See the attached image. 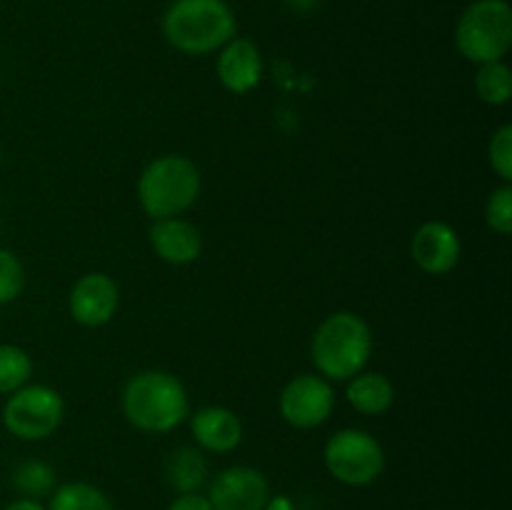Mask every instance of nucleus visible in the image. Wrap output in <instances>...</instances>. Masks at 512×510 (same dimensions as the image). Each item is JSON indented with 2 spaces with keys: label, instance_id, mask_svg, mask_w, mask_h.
Listing matches in <instances>:
<instances>
[{
  "label": "nucleus",
  "instance_id": "1",
  "mask_svg": "<svg viewBox=\"0 0 512 510\" xmlns=\"http://www.w3.org/2000/svg\"><path fill=\"white\" fill-rule=\"evenodd\" d=\"M190 413L188 393L175 375L143 370L123 388V415L143 433H168Z\"/></svg>",
  "mask_w": 512,
  "mask_h": 510
},
{
  "label": "nucleus",
  "instance_id": "2",
  "mask_svg": "<svg viewBox=\"0 0 512 510\" xmlns=\"http://www.w3.org/2000/svg\"><path fill=\"white\" fill-rule=\"evenodd\" d=\"M373 353L370 325L358 313L340 310L318 325L310 343V358L325 380H350L363 373Z\"/></svg>",
  "mask_w": 512,
  "mask_h": 510
},
{
  "label": "nucleus",
  "instance_id": "3",
  "mask_svg": "<svg viewBox=\"0 0 512 510\" xmlns=\"http://www.w3.org/2000/svg\"><path fill=\"white\" fill-rule=\"evenodd\" d=\"M235 15L225 0H175L163 18V33L173 48L208 55L235 38Z\"/></svg>",
  "mask_w": 512,
  "mask_h": 510
},
{
  "label": "nucleus",
  "instance_id": "4",
  "mask_svg": "<svg viewBox=\"0 0 512 510\" xmlns=\"http://www.w3.org/2000/svg\"><path fill=\"white\" fill-rule=\"evenodd\" d=\"M200 170L185 155H160L150 160L138 178V200L153 220L178 218L198 200Z\"/></svg>",
  "mask_w": 512,
  "mask_h": 510
},
{
  "label": "nucleus",
  "instance_id": "5",
  "mask_svg": "<svg viewBox=\"0 0 512 510\" xmlns=\"http://www.w3.org/2000/svg\"><path fill=\"white\" fill-rule=\"evenodd\" d=\"M455 45L460 55L475 65L503 60L512 45V10L508 0L470 3L455 28Z\"/></svg>",
  "mask_w": 512,
  "mask_h": 510
},
{
  "label": "nucleus",
  "instance_id": "6",
  "mask_svg": "<svg viewBox=\"0 0 512 510\" xmlns=\"http://www.w3.org/2000/svg\"><path fill=\"white\" fill-rule=\"evenodd\" d=\"M325 468L338 483L363 488L385 470V450L370 433L345 428L325 443Z\"/></svg>",
  "mask_w": 512,
  "mask_h": 510
},
{
  "label": "nucleus",
  "instance_id": "7",
  "mask_svg": "<svg viewBox=\"0 0 512 510\" xmlns=\"http://www.w3.org/2000/svg\"><path fill=\"white\" fill-rule=\"evenodd\" d=\"M65 403L48 385H23L3 405V425L20 440H45L60 428Z\"/></svg>",
  "mask_w": 512,
  "mask_h": 510
},
{
  "label": "nucleus",
  "instance_id": "8",
  "mask_svg": "<svg viewBox=\"0 0 512 510\" xmlns=\"http://www.w3.org/2000/svg\"><path fill=\"white\" fill-rule=\"evenodd\" d=\"M335 408V393L323 375H298L280 393V415L288 425L310 430L323 425Z\"/></svg>",
  "mask_w": 512,
  "mask_h": 510
},
{
  "label": "nucleus",
  "instance_id": "9",
  "mask_svg": "<svg viewBox=\"0 0 512 510\" xmlns=\"http://www.w3.org/2000/svg\"><path fill=\"white\" fill-rule=\"evenodd\" d=\"M208 500L213 510H265L270 485L260 470L233 465L213 480Z\"/></svg>",
  "mask_w": 512,
  "mask_h": 510
},
{
  "label": "nucleus",
  "instance_id": "10",
  "mask_svg": "<svg viewBox=\"0 0 512 510\" xmlns=\"http://www.w3.org/2000/svg\"><path fill=\"white\" fill-rule=\"evenodd\" d=\"M410 255L423 273L445 275L458 265L460 255H463V243L453 225L443 223V220H428L413 233Z\"/></svg>",
  "mask_w": 512,
  "mask_h": 510
},
{
  "label": "nucleus",
  "instance_id": "11",
  "mask_svg": "<svg viewBox=\"0 0 512 510\" xmlns=\"http://www.w3.org/2000/svg\"><path fill=\"white\" fill-rule=\"evenodd\" d=\"M120 290L115 280L105 273H88L73 285L68 298L70 315L83 328H100L110 323L118 310Z\"/></svg>",
  "mask_w": 512,
  "mask_h": 510
},
{
  "label": "nucleus",
  "instance_id": "12",
  "mask_svg": "<svg viewBox=\"0 0 512 510\" xmlns=\"http://www.w3.org/2000/svg\"><path fill=\"white\" fill-rule=\"evenodd\" d=\"M218 78L225 90L235 95H245L263 78V58L253 40L233 38L220 48Z\"/></svg>",
  "mask_w": 512,
  "mask_h": 510
},
{
  "label": "nucleus",
  "instance_id": "13",
  "mask_svg": "<svg viewBox=\"0 0 512 510\" xmlns=\"http://www.w3.org/2000/svg\"><path fill=\"white\" fill-rule=\"evenodd\" d=\"M150 245L155 255L170 265H188L203 253V235L193 223L183 218L153 220Z\"/></svg>",
  "mask_w": 512,
  "mask_h": 510
},
{
  "label": "nucleus",
  "instance_id": "14",
  "mask_svg": "<svg viewBox=\"0 0 512 510\" xmlns=\"http://www.w3.org/2000/svg\"><path fill=\"white\" fill-rule=\"evenodd\" d=\"M190 430L200 448L210 453H230L243 440V423L238 415L220 405H208L200 408L190 420Z\"/></svg>",
  "mask_w": 512,
  "mask_h": 510
},
{
  "label": "nucleus",
  "instance_id": "15",
  "mask_svg": "<svg viewBox=\"0 0 512 510\" xmlns=\"http://www.w3.org/2000/svg\"><path fill=\"white\" fill-rule=\"evenodd\" d=\"M345 398L358 413L383 415L395 403V385L383 373H358L350 378Z\"/></svg>",
  "mask_w": 512,
  "mask_h": 510
},
{
  "label": "nucleus",
  "instance_id": "16",
  "mask_svg": "<svg viewBox=\"0 0 512 510\" xmlns=\"http://www.w3.org/2000/svg\"><path fill=\"white\" fill-rule=\"evenodd\" d=\"M165 475L178 493H198L200 485L208 478V463L200 455V450L178 448L175 453H170Z\"/></svg>",
  "mask_w": 512,
  "mask_h": 510
},
{
  "label": "nucleus",
  "instance_id": "17",
  "mask_svg": "<svg viewBox=\"0 0 512 510\" xmlns=\"http://www.w3.org/2000/svg\"><path fill=\"white\" fill-rule=\"evenodd\" d=\"M45 510H115L108 495L90 483H65L53 490Z\"/></svg>",
  "mask_w": 512,
  "mask_h": 510
},
{
  "label": "nucleus",
  "instance_id": "18",
  "mask_svg": "<svg viewBox=\"0 0 512 510\" xmlns=\"http://www.w3.org/2000/svg\"><path fill=\"white\" fill-rule=\"evenodd\" d=\"M475 93L488 105H508L512 100V70L503 60L480 65L475 73Z\"/></svg>",
  "mask_w": 512,
  "mask_h": 510
},
{
  "label": "nucleus",
  "instance_id": "19",
  "mask_svg": "<svg viewBox=\"0 0 512 510\" xmlns=\"http://www.w3.org/2000/svg\"><path fill=\"white\" fill-rule=\"evenodd\" d=\"M33 375V360L18 345H0V395H10L28 385Z\"/></svg>",
  "mask_w": 512,
  "mask_h": 510
},
{
  "label": "nucleus",
  "instance_id": "20",
  "mask_svg": "<svg viewBox=\"0 0 512 510\" xmlns=\"http://www.w3.org/2000/svg\"><path fill=\"white\" fill-rule=\"evenodd\" d=\"M13 485L25 498H40L48 495L55 485V470L43 460H23L13 470Z\"/></svg>",
  "mask_w": 512,
  "mask_h": 510
},
{
  "label": "nucleus",
  "instance_id": "21",
  "mask_svg": "<svg viewBox=\"0 0 512 510\" xmlns=\"http://www.w3.org/2000/svg\"><path fill=\"white\" fill-rule=\"evenodd\" d=\"M25 270L18 255L8 248H0V305H8L23 293Z\"/></svg>",
  "mask_w": 512,
  "mask_h": 510
},
{
  "label": "nucleus",
  "instance_id": "22",
  "mask_svg": "<svg viewBox=\"0 0 512 510\" xmlns=\"http://www.w3.org/2000/svg\"><path fill=\"white\" fill-rule=\"evenodd\" d=\"M485 223L498 235H508L512 230V188L510 183L500 185L490 193L485 203Z\"/></svg>",
  "mask_w": 512,
  "mask_h": 510
},
{
  "label": "nucleus",
  "instance_id": "23",
  "mask_svg": "<svg viewBox=\"0 0 512 510\" xmlns=\"http://www.w3.org/2000/svg\"><path fill=\"white\" fill-rule=\"evenodd\" d=\"M490 165H493L495 173L500 175L503 183L512 180V125L505 123L495 130L493 140H490Z\"/></svg>",
  "mask_w": 512,
  "mask_h": 510
},
{
  "label": "nucleus",
  "instance_id": "24",
  "mask_svg": "<svg viewBox=\"0 0 512 510\" xmlns=\"http://www.w3.org/2000/svg\"><path fill=\"white\" fill-rule=\"evenodd\" d=\"M168 510H213V505L200 493H180Z\"/></svg>",
  "mask_w": 512,
  "mask_h": 510
},
{
  "label": "nucleus",
  "instance_id": "25",
  "mask_svg": "<svg viewBox=\"0 0 512 510\" xmlns=\"http://www.w3.org/2000/svg\"><path fill=\"white\" fill-rule=\"evenodd\" d=\"M3 510H45V508L33 498H20V500H13L10 505H5Z\"/></svg>",
  "mask_w": 512,
  "mask_h": 510
},
{
  "label": "nucleus",
  "instance_id": "26",
  "mask_svg": "<svg viewBox=\"0 0 512 510\" xmlns=\"http://www.w3.org/2000/svg\"><path fill=\"white\" fill-rule=\"evenodd\" d=\"M290 5H295V8H300V10H308V8H315V5H318V0H290Z\"/></svg>",
  "mask_w": 512,
  "mask_h": 510
},
{
  "label": "nucleus",
  "instance_id": "27",
  "mask_svg": "<svg viewBox=\"0 0 512 510\" xmlns=\"http://www.w3.org/2000/svg\"><path fill=\"white\" fill-rule=\"evenodd\" d=\"M0 165H3V153H0Z\"/></svg>",
  "mask_w": 512,
  "mask_h": 510
}]
</instances>
